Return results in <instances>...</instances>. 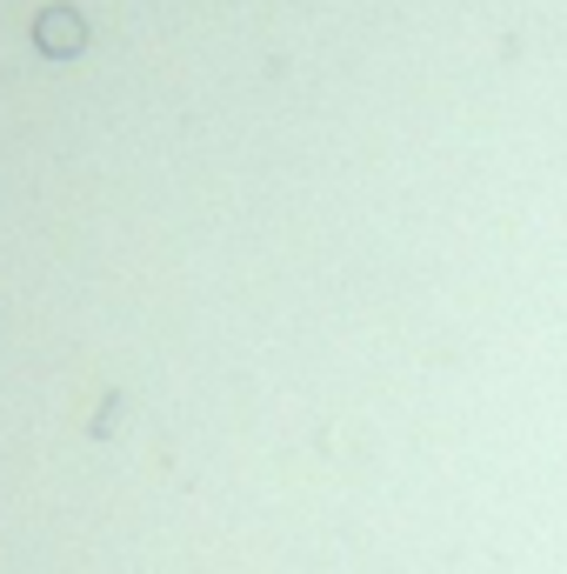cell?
Here are the masks:
<instances>
[{
	"label": "cell",
	"mask_w": 567,
	"mask_h": 574,
	"mask_svg": "<svg viewBox=\"0 0 567 574\" xmlns=\"http://www.w3.org/2000/svg\"><path fill=\"white\" fill-rule=\"evenodd\" d=\"M34 47H41L47 60H73L80 47H88V21H80L73 8H47V14L34 21Z\"/></svg>",
	"instance_id": "1"
},
{
	"label": "cell",
	"mask_w": 567,
	"mask_h": 574,
	"mask_svg": "<svg viewBox=\"0 0 567 574\" xmlns=\"http://www.w3.org/2000/svg\"><path fill=\"white\" fill-rule=\"evenodd\" d=\"M121 415H127V394H107V401H101V415H94V435H114Z\"/></svg>",
	"instance_id": "2"
}]
</instances>
